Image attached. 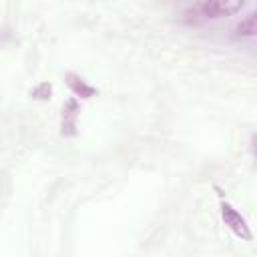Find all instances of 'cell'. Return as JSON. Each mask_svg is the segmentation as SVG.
<instances>
[{"label": "cell", "mask_w": 257, "mask_h": 257, "mask_svg": "<svg viewBox=\"0 0 257 257\" xmlns=\"http://www.w3.org/2000/svg\"><path fill=\"white\" fill-rule=\"evenodd\" d=\"M219 207H221V219H223L225 227H227L233 235H237L239 239L251 241V239H253V233H251V227H249L247 219H245L231 203H227V201H221Z\"/></svg>", "instance_id": "7a4b0ae2"}, {"label": "cell", "mask_w": 257, "mask_h": 257, "mask_svg": "<svg viewBox=\"0 0 257 257\" xmlns=\"http://www.w3.org/2000/svg\"><path fill=\"white\" fill-rule=\"evenodd\" d=\"M243 2L241 0H205V2H197L193 4L185 14H197L203 18H225V16H233L239 10H243Z\"/></svg>", "instance_id": "6da1fadb"}, {"label": "cell", "mask_w": 257, "mask_h": 257, "mask_svg": "<svg viewBox=\"0 0 257 257\" xmlns=\"http://www.w3.org/2000/svg\"><path fill=\"white\" fill-rule=\"evenodd\" d=\"M251 151L257 157V135H253V139H251Z\"/></svg>", "instance_id": "52a82bcc"}, {"label": "cell", "mask_w": 257, "mask_h": 257, "mask_svg": "<svg viewBox=\"0 0 257 257\" xmlns=\"http://www.w3.org/2000/svg\"><path fill=\"white\" fill-rule=\"evenodd\" d=\"M233 32L237 36H245V38H251V36H257V10L249 12L243 20H239L233 28Z\"/></svg>", "instance_id": "5b68a950"}, {"label": "cell", "mask_w": 257, "mask_h": 257, "mask_svg": "<svg viewBox=\"0 0 257 257\" xmlns=\"http://www.w3.org/2000/svg\"><path fill=\"white\" fill-rule=\"evenodd\" d=\"M64 80H66L68 88L72 90V94H74L76 98L86 100V98H92V96L96 94V88L90 86V84H88L82 76H78L76 72H66V74H64Z\"/></svg>", "instance_id": "277c9868"}, {"label": "cell", "mask_w": 257, "mask_h": 257, "mask_svg": "<svg viewBox=\"0 0 257 257\" xmlns=\"http://www.w3.org/2000/svg\"><path fill=\"white\" fill-rule=\"evenodd\" d=\"M78 114H80V104L78 98L72 96L62 104V118H60V133L64 137H74L78 131Z\"/></svg>", "instance_id": "3957f363"}, {"label": "cell", "mask_w": 257, "mask_h": 257, "mask_svg": "<svg viewBox=\"0 0 257 257\" xmlns=\"http://www.w3.org/2000/svg\"><path fill=\"white\" fill-rule=\"evenodd\" d=\"M30 94H32V98H36V100H48V98L52 96V84H50V82H38V84L30 90Z\"/></svg>", "instance_id": "8992f818"}]
</instances>
